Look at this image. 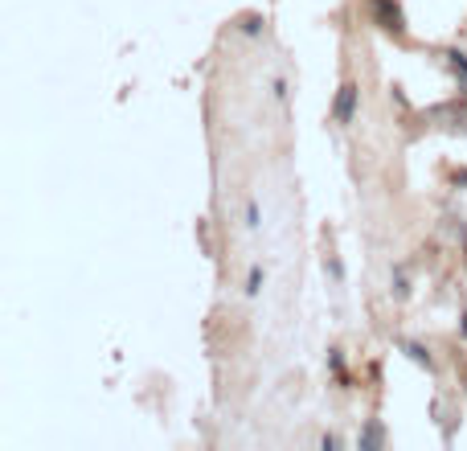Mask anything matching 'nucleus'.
Returning a JSON list of instances; mask_svg holds the SVG:
<instances>
[{
    "label": "nucleus",
    "mask_w": 467,
    "mask_h": 451,
    "mask_svg": "<svg viewBox=\"0 0 467 451\" xmlns=\"http://www.w3.org/2000/svg\"><path fill=\"white\" fill-rule=\"evenodd\" d=\"M259 283H262V271H259V267H254V271H250V287H246V292H250V295H254V292H259Z\"/></svg>",
    "instance_id": "7ed1b4c3"
},
{
    "label": "nucleus",
    "mask_w": 467,
    "mask_h": 451,
    "mask_svg": "<svg viewBox=\"0 0 467 451\" xmlns=\"http://www.w3.org/2000/svg\"><path fill=\"white\" fill-rule=\"evenodd\" d=\"M357 95H360V90L352 87V82H344V87H340V95H336V107H332L336 123H352V115H357Z\"/></svg>",
    "instance_id": "f257e3e1"
},
{
    "label": "nucleus",
    "mask_w": 467,
    "mask_h": 451,
    "mask_svg": "<svg viewBox=\"0 0 467 451\" xmlns=\"http://www.w3.org/2000/svg\"><path fill=\"white\" fill-rule=\"evenodd\" d=\"M246 221H250V226H259V205H254V201L246 205Z\"/></svg>",
    "instance_id": "20e7f679"
},
{
    "label": "nucleus",
    "mask_w": 467,
    "mask_h": 451,
    "mask_svg": "<svg viewBox=\"0 0 467 451\" xmlns=\"http://www.w3.org/2000/svg\"><path fill=\"white\" fill-rule=\"evenodd\" d=\"M373 8H377V16H381V29L401 33V13H398V5H390V0H373Z\"/></svg>",
    "instance_id": "f03ea898"
}]
</instances>
